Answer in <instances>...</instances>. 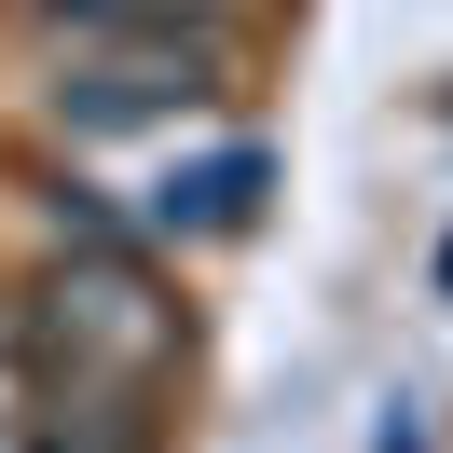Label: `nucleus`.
Returning a JSON list of instances; mask_svg holds the SVG:
<instances>
[{
    "label": "nucleus",
    "instance_id": "obj_1",
    "mask_svg": "<svg viewBox=\"0 0 453 453\" xmlns=\"http://www.w3.org/2000/svg\"><path fill=\"white\" fill-rule=\"evenodd\" d=\"M42 111L69 138H124V124H193L220 111V42L206 28H83L42 83Z\"/></svg>",
    "mask_w": 453,
    "mask_h": 453
},
{
    "label": "nucleus",
    "instance_id": "obj_3",
    "mask_svg": "<svg viewBox=\"0 0 453 453\" xmlns=\"http://www.w3.org/2000/svg\"><path fill=\"white\" fill-rule=\"evenodd\" d=\"M248 220H261V138H206V151H165V165L111 179L124 248H206V234H248Z\"/></svg>",
    "mask_w": 453,
    "mask_h": 453
},
{
    "label": "nucleus",
    "instance_id": "obj_2",
    "mask_svg": "<svg viewBox=\"0 0 453 453\" xmlns=\"http://www.w3.org/2000/svg\"><path fill=\"white\" fill-rule=\"evenodd\" d=\"M56 343H69V385H151L165 371V343H179V316L151 303V275H138V248H124L111 220H96V248L83 261H56Z\"/></svg>",
    "mask_w": 453,
    "mask_h": 453
},
{
    "label": "nucleus",
    "instance_id": "obj_4",
    "mask_svg": "<svg viewBox=\"0 0 453 453\" xmlns=\"http://www.w3.org/2000/svg\"><path fill=\"white\" fill-rule=\"evenodd\" d=\"M42 14H69V28H206L220 0H42Z\"/></svg>",
    "mask_w": 453,
    "mask_h": 453
}]
</instances>
